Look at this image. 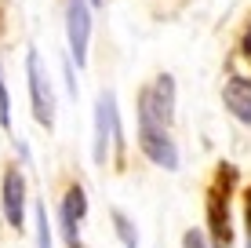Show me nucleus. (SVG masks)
I'll use <instances>...</instances> for the list:
<instances>
[{
  "label": "nucleus",
  "instance_id": "f8f14e48",
  "mask_svg": "<svg viewBox=\"0 0 251 248\" xmlns=\"http://www.w3.org/2000/svg\"><path fill=\"white\" fill-rule=\"evenodd\" d=\"M182 248H211V245H207V237H204V230H186V234H182Z\"/></svg>",
  "mask_w": 251,
  "mask_h": 248
},
{
  "label": "nucleus",
  "instance_id": "ddd939ff",
  "mask_svg": "<svg viewBox=\"0 0 251 248\" xmlns=\"http://www.w3.org/2000/svg\"><path fill=\"white\" fill-rule=\"evenodd\" d=\"M62 73H66V84H69V95L76 99V77H73V58H66V62H62Z\"/></svg>",
  "mask_w": 251,
  "mask_h": 248
},
{
  "label": "nucleus",
  "instance_id": "0eeeda50",
  "mask_svg": "<svg viewBox=\"0 0 251 248\" xmlns=\"http://www.w3.org/2000/svg\"><path fill=\"white\" fill-rule=\"evenodd\" d=\"M0 208H4L7 226L22 230L25 226V175L22 168H7L0 183Z\"/></svg>",
  "mask_w": 251,
  "mask_h": 248
},
{
  "label": "nucleus",
  "instance_id": "7ed1b4c3",
  "mask_svg": "<svg viewBox=\"0 0 251 248\" xmlns=\"http://www.w3.org/2000/svg\"><path fill=\"white\" fill-rule=\"evenodd\" d=\"M25 81H29L33 121L51 132V128H55V88H51V77L44 73V62H40V51L37 48L25 51Z\"/></svg>",
  "mask_w": 251,
  "mask_h": 248
},
{
  "label": "nucleus",
  "instance_id": "1a4fd4ad",
  "mask_svg": "<svg viewBox=\"0 0 251 248\" xmlns=\"http://www.w3.org/2000/svg\"><path fill=\"white\" fill-rule=\"evenodd\" d=\"M109 216H113V230H117L120 245H124V248H138V230H135V223H131V219H127L120 208H113Z\"/></svg>",
  "mask_w": 251,
  "mask_h": 248
},
{
  "label": "nucleus",
  "instance_id": "20e7f679",
  "mask_svg": "<svg viewBox=\"0 0 251 248\" xmlns=\"http://www.w3.org/2000/svg\"><path fill=\"white\" fill-rule=\"evenodd\" d=\"M66 40H69V58L84 66L91 44V0H69L66 4Z\"/></svg>",
  "mask_w": 251,
  "mask_h": 248
},
{
  "label": "nucleus",
  "instance_id": "f03ea898",
  "mask_svg": "<svg viewBox=\"0 0 251 248\" xmlns=\"http://www.w3.org/2000/svg\"><path fill=\"white\" fill-rule=\"evenodd\" d=\"M138 121L171 128V121H175V77L171 73L153 77V84L138 91Z\"/></svg>",
  "mask_w": 251,
  "mask_h": 248
},
{
  "label": "nucleus",
  "instance_id": "6e6552de",
  "mask_svg": "<svg viewBox=\"0 0 251 248\" xmlns=\"http://www.w3.org/2000/svg\"><path fill=\"white\" fill-rule=\"evenodd\" d=\"M222 106H226L240 124L251 128V81L248 77H229V81L222 84Z\"/></svg>",
  "mask_w": 251,
  "mask_h": 248
},
{
  "label": "nucleus",
  "instance_id": "423d86ee",
  "mask_svg": "<svg viewBox=\"0 0 251 248\" xmlns=\"http://www.w3.org/2000/svg\"><path fill=\"white\" fill-rule=\"evenodd\" d=\"M88 216V193H84L80 183H73L66 190L62 204H58V226H62V237L69 248H80V223Z\"/></svg>",
  "mask_w": 251,
  "mask_h": 248
},
{
  "label": "nucleus",
  "instance_id": "4468645a",
  "mask_svg": "<svg viewBox=\"0 0 251 248\" xmlns=\"http://www.w3.org/2000/svg\"><path fill=\"white\" fill-rule=\"evenodd\" d=\"M244 226H248V241H251V186L244 193Z\"/></svg>",
  "mask_w": 251,
  "mask_h": 248
},
{
  "label": "nucleus",
  "instance_id": "9d476101",
  "mask_svg": "<svg viewBox=\"0 0 251 248\" xmlns=\"http://www.w3.org/2000/svg\"><path fill=\"white\" fill-rule=\"evenodd\" d=\"M33 219H37V248H51V223H48V204H33Z\"/></svg>",
  "mask_w": 251,
  "mask_h": 248
},
{
  "label": "nucleus",
  "instance_id": "2eb2a0df",
  "mask_svg": "<svg viewBox=\"0 0 251 248\" xmlns=\"http://www.w3.org/2000/svg\"><path fill=\"white\" fill-rule=\"evenodd\" d=\"M244 51L251 55V26H248V33H244Z\"/></svg>",
  "mask_w": 251,
  "mask_h": 248
},
{
  "label": "nucleus",
  "instance_id": "39448f33",
  "mask_svg": "<svg viewBox=\"0 0 251 248\" xmlns=\"http://www.w3.org/2000/svg\"><path fill=\"white\" fill-rule=\"evenodd\" d=\"M138 150L146 153V161H153L164 172H175L178 168V146H175V139H171V132L160 128V124H142L138 121Z\"/></svg>",
  "mask_w": 251,
  "mask_h": 248
},
{
  "label": "nucleus",
  "instance_id": "f257e3e1",
  "mask_svg": "<svg viewBox=\"0 0 251 248\" xmlns=\"http://www.w3.org/2000/svg\"><path fill=\"white\" fill-rule=\"evenodd\" d=\"M109 142L117 146V153H124V128H120V113H117V95L102 91L95 99V139H91V161L99 168H106L109 161Z\"/></svg>",
  "mask_w": 251,
  "mask_h": 248
},
{
  "label": "nucleus",
  "instance_id": "dca6fc26",
  "mask_svg": "<svg viewBox=\"0 0 251 248\" xmlns=\"http://www.w3.org/2000/svg\"><path fill=\"white\" fill-rule=\"evenodd\" d=\"M91 7H102V0H91Z\"/></svg>",
  "mask_w": 251,
  "mask_h": 248
},
{
  "label": "nucleus",
  "instance_id": "9b49d317",
  "mask_svg": "<svg viewBox=\"0 0 251 248\" xmlns=\"http://www.w3.org/2000/svg\"><path fill=\"white\" fill-rule=\"evenodd\" d=\"M0 128L11 132V95H7V84H4V66H0Z\"/></svg>",
  "mask_w": 251,
  "mask_h": 248
}]
</instances>
